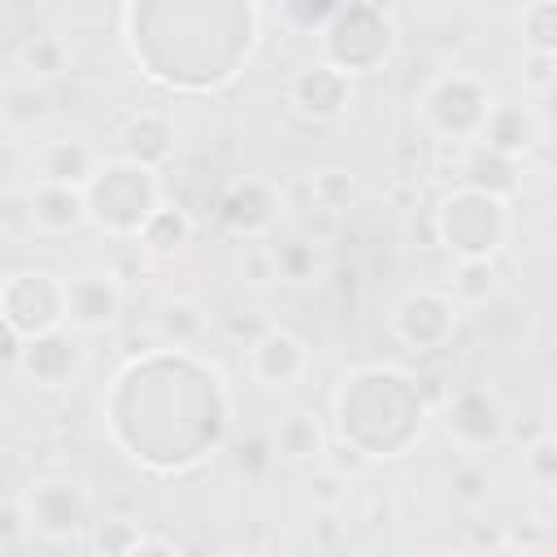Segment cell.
I'll list each match as a JSON object with an SVG mask.
<instances>
[{"label": "cell", "instance_id": "cell-1", "mask_svg": "<svg viewBox=\"0 0 557 557\" xmlns=\"http://www.w3.org/2000/svg\"><path fill=\"white\" fill-rule=\"evenodd\" d=\"M83 205H87V222H96L100 231L117 235V239H135L139 226L152 218V209L161 205V183L157 170L135 165L126 157L100 161L96 174L83 187Z\"/></svg>", "mask_w": 557, "mask_h": 557}, {"label": "cell", "instance_id": "cell-2", "mask_svg": "<svg viewBox=\"0 0 557 557\" xmlns=\"http://www.w3.org/2000/svg\"><path fill=\"white\" fill-rule=\"evenodd\" d=\"M509 222H513L509 200L474 187H457L435 209V239L457 261H492L509 239Z\"/></svg>", "mask_w": 557, "mask_h": 557}, {"label": "cell", "instance_id": "cell-3", "mask_svg": "<svg viewBox=\"0 0 557 557\" xmlns=\"http://www.w3.org/2000/svg\"><path fill=\"white\" fill-rule=\"evenodd\" d=\"M492 104H496L492 87L470 70H444L418 96V113H422L426 131L440 135V139H457V144L479 139L483 117H487Z\"/></svg>", "mask_w": 557, "mask_h": 557}, {"label": "cell", "instance_id": "cell-4", "mask_svg": "<svg viewBox=\"0 0 557 557\" xmlns=\"http://www.w3.org/2000/svg\"><path fill=\"white\" fill-rule=\"evenodd\" d=\"M396 48V22L379 9V4H348L335 9L326 30H322V52L326 65H335L339 74H357V70H374L379 61H387Z\"/></svg>", "mask_w": 557, "mask_h": 557}, {"label": "cell", "instance_id": "cell-5", "mask_svg": "<svg viewBox=\"0 0 557 557\" xmlns=\"http://www.w3.org/2000/svg\"><path fill=\"white\" fill-rule=\"evenodd\" d=\"M0 318L17 331V339H35L44 331L65 326V278L48 270L9 274L0 287Z\"/></svg>", "mask_w": 557, "mask_h": 557}, {"label": "cell", "instance_id": "cell-6", "mask_svg": "<svg viewBox=\"0 0 557 557\" xmlns=\"http://www.w3.org/2000/svg\"><path fill=\"white\" fill-rule=\"evenodd\" d=\"M22 509H26V522L35 535L52 540V544H74L91 518V500H87V487L78 479H65V474H44L26 487L22 496Z\"/></svg>", "mask_w": 557, "mask_h": 557}, {"label": "cell", "instance_id": "cell-7", "mask_svg": "<svg viewBox=\"0 0 557 557\" xmlns=\"http://www.w3.org/2000/svg\"><path fill=\"white\" fill-rule=\"evenodd\" d=\"M457 318H461V305L448 296V292H435V287H418V292H405L396 305H392V335L413 348V352H440L453 331H457Z\"/></svg>", "mask_w": 557, "mask_h": 557}, {"label": "cell", "instance_id": "cell-8", "mask_svg": "<svg viewBox=\"0 0 557 557\" xmlns=\"http://www.w3.org/2000/svg\"><path fill=\"white\" fill-rule=\"evenodd\" d=\"M248 374L270 387V392H287L309 374V348L300 335H292L287 326H261L248 339Z\"/></svg>", "mask_w": 557, "mask_h": 557}, {"label": "cell", "instance_id": "cell-9", "mask_svg": "<svg viewBox=\"0 0 557 557\" xmlns=\"http://www.w3.org/2000/svg\"><path fill=\"white\" fill-rule=\"evenodd\" d=\"M444 431L457 448L483 453L505 440V409L483 387H457L444 405Z\"/></svg>", "mask_w": 557, "mask_h": 557}, {"label": "cell", "instance_id": "cell-10", "mask_svg": "<svg viewBox=\"0 0 557 557\" xmlns=\"http://www.w3.org/2000/svg\"><path fill=\"white\" fill-rule=\"evenodd\" d=\"M122 313V283L109 270H83L65 278V322L74 331H109Z\"/></svg>", "mask_w": 557, "mask_h": 557}, {"label": "cell", "instance_id": "cell-11", "mask_svg": "<svg viewBox=\"0 0 557 557\" xmlns=\"http://www.w3.org/2000/svg\"><path fill=\"white\" fill-rule=\"evenodd\" d=\"M283 213V196L274 183L265 178H235L226 191H222V205H218V218L231 235H244V239H257L265 235Z\"/></svg>", "mask_w": 557, "mask_h": 557}, {"label": "cell", "instance_id": "cell-12", "mask_svg": "<svg viewBox=\"0 0 557 557\" xmlns=\"http://www.w3.org/2000/svg\"><path fill=\"white\" fill-rule=\"evenodd\" d=\"M287 100H292L296 113H305V117H313V122H331V117H339V113L348 109V100H352V78L339 74L335 65L318 61V65H305V70H296V74L287 78Z\"/></svg>", "mask_w": 557, "mask_h": 557}, {"label": "cell", "instance_id": "cell-13", "mask_svg": "<svg viewBox=\"0 0 557 557\" xmlns=\"http://www.w3.org/2000/svg\"><path fill=\"white\" fill-rule=\"evenodd\" d=\"M17 366L26 370V379H35L39 387L48 392H61L70 387V379L78 374V344L70 331H44L35 339H22V357Z\"/></svg>", "mask_w": 557, "mask_h": 557}, {"label": "cell", "instance_id": "cell-14", "mask_svg": "<svg viewBox=\"0 0 557 557\" xmlns=\"http://www.w3.org/2000/svg\"><path fill=\"white\" fill-rule=\"evenodd\" d=\"M535 139H540V113H535L531 104H522V100H496V104L487 109L483 131H479L474 144H483V148H492V152L518 161L522 152L535 148Z\"/></svg>", "mask_w": 557, "mask_h": 557}, {"label": "cell", "instance_id": "cell-15", "mask_svg": "<svg viewBox=\"0 0 557 557\" xmlns=\"http://www.w3.org/2000/svg\"><path fill=\"white\" fill-rule=\"evenodd\" d=\"M35 183H52V187H87V178L96 174V165H100V157H96V148L91 144H83V139H48V144H39V152H35Z\"/></svg>", "mask_w": 557, "mask_h": 557}, {"label": "cell", "instance_id": "cell-16", "mask_svg": "<svg viewBox=\"0 0 557 557\" xmlns=\"http://www.w3.org/2000/svg\"><path fill=\"white\" fill-rule=\"evenodd\" d=\"M26 213L30 231L39 235H65L87 222V205L78 187H52V183H30L26 187Z\"/></svg>", "mask_w": 557, "mask_h": 557}, {"label": "cell", "instance_id": "cell-17", "mask_svg": "<svg viewBox=\"0 0 557 557\" xmlns=\"http://www.w3.org/2000/svg\"><path fill=\"white\" fill-rule=\"evenodd\" d=\"M170 152H174V122H170L165 113L144 109V113H135V117L122 126V157H126V161L157 170Z\"/></svg>", "mask_w": 557, "mask_h": 557}, {"label": "cell", "instance_id": "cell-18", "mask_svg": "<svg viewBox=\"0 0 557 557\" xmlns=\"http://www.w3.org/2000/svg\"><path fill=\"white\" fill-rule=\"evenodd\" d=\"M152 331H157V339H161L165 348L187 352V348H196V344L205 339L209 313H205L191 296H165V300L157 305V313H152Z\"/></svg>", "mask_w": 557, "mask_h": 557}, {"label": "cell", "instance_id": "cell-19", "mask_svg": "<svg viewBox=\"0 0 557 557\" xmlns=\"http://www.w3.org/2000/svg\"><path fill=\"white\" fill-rule=\"evenodd\" d=\"M270 453L283 457V461H318L326 453V431L309 409H292L274 422Z\"/></svg>", "mask_w": 557, "mask_h": 557}, {"label": "cell", "instance_id": "cell-20", "mask_svg": "<svg viewBox=\"0 0 557 557\" xmlns=\"http://www.w3.org/2000/svg\"><path fill=\"white\" fill-rule=\"evenodd\" d=\"M461 174H466V187L474 191H487V196H500L509 200V191L518 187V174H513V161L483 148V144H470L466 161H461Z\"/></svg>", "mask_w": 557, "mask_h": 557}, {"label": "cell", "instance_id": "cell-21", "mask_svg": "<svg viewBox=\"0 0 557 557\" xmlns=\"http://www.w3.org/2000/svg\"><path fill=\"white\" fill-rule=\"evenodd\" d=\"M17 61H22V70H26V78L44 87L48 78H61V74L70 70V44H65L61 35H52V30H44V35H30V39L22 44V52H17Z\"/></svg>", "mask_w": 557, "mask_h": 557}, {"label": "cell", "instance_id": "cell-22", "mask_svg": "<svg viewBox=\"0 0 557 557\" xmlns=\"http://www.w3.org/2000/svg\"><path fill=\"white\" fill-rule=\"evenodd\" d=\"M187 235H191V218H187L178 205H157L152 218L139 226L135 239H139L148 252L165 257V252H178V248L187 244Z\"/></svg>", "mask_w": 557, "mask_h": 557}, {"label": "cell", "instance_id": "cell-23", "mask_svg": "<svg viewBox=\"0 0 557 557\" xmlns=\"http://www.w3.org/2000/svg\"><path fill=\"white\" fill-rule=\"evenodd\" d=\"M505 292V278L496 270V257L492 261H457V274H453V300L457 305H487Z\"/></svg>", "mask_w": 557, "mask_h": 557}, {"label": "cell", "instance_id": "cell-24", "mask_svg": "<svg viewBox=\"0 0 557 557\" xmlns=\"http://www.w3.org/2000/svg\"><path fill=\"white\" fill-rule=\"evenodd\" d=\"M52 113V96H48V87H39V83H13V87H4V117L13 122V126H35V122H44Z\"/></svg>", "mask_w": 557, "mask_h": 557}, {"label": "cell", "instance_id": "cell-25", "mask_svg": "<svg viewBox=\"0 0 557 557\" xmlns=\"http://www.w3.org/2000/svg\"><path fill=\"white\" fill-rule=\"evenodd\" d=\"M522 30H527V44L531 52H553L557 48V4L553 0H535L522 9Z\"/></svg>", "mask_w": 557, "mask_h": 557}, {"label": "cell", "instance_id": "cell-26", "mask_svg": "<svg viewBox=\"0 0 557 557\" xmlns=\"http://www.w3.org/2000/svg\"><path fill=\"white\" fill-rule=\"evenodd\" d=\"M309 191H313V200H318L322 209L339 213V209H348V205H352V196H357V183H352L344 170H322V174H313Z\"/></svg>", "mask_w": 557, "mask_h": 557}, {"label": "cell", "instance_id": "cell-27", "mask_svg": "<svg viewBox=\"0 0 557 557\" xmlns=\"http://www.w3.org/2000/svg\"><path fill=\"white\" fill-rule=\"evenodd\" d=\"M30 535V522H26V509H22V496H0V557L17 553Z\"/></svg>", "mask_w": 557, "mask_h": 557}, {"label": "cell", "instance_id": "cell-28", "mask_svg": "<svg viewBox=\"0 0 557 557\" xmlns=\"http://www.w3.org/2000/svg\"><path fill=\"white\" fill-rule=\"evenodd\" d=\"M139 540H144V531H139L135 522H126V518H109V522L96 531V548H100L104 557H131V553L139 548Z\"/></svg>", "mask_w": 557, "mask_h": 557}, {"label": "cell", "instance_id": "cell-29", "mask_svg": "<svg viewBox=\"0 0 557 557\" xmlns=\"http://www.w3.org/2000/svg\"><path fill=\"white\" fill-rule=\"evenodd\" d=\"M522 466H527V474H531L535 487H548V483L557 479V440L544 431V435L522 453Z\"/></svg>", "mask_w": 557, "mask_h": 557}, {"label": "cell", "instance_id": "cell-30", "mask_svg": "<svg viewBox=\"0 0 557 557\" xmlns=\"http://www.w3.org/2000/svg\"><path fill=\"white\" fill-rule=\"evenodd\" d=\"M487 492H492V479H487V470L479 466V461H461L457 470H453V496L461 500V505H483L487 500Z\"/></svg>", "mask_w": 557, "mask_h": 557}, {"label": "cell", "instance_id": "cell-31", "mask_svg": "<svg viewBox=\"0 0 557 557\" xmlns=\"http://www.w3.org/2000/svg\"><path fill=\"white\" fill-rule=\"evenodd\" d=\"M309 265H313V257H309V248H300V244H292V248H278V252H274V270H278L283 278H305V274H309Z\"/></svg>", "mask_w": 557, "mask_h": 557}, {"label": "cell", "instance_id": "cell-32", "mask_svg": "<svg viewBox=\"0 0 557 557\" xmlns=\"http://www.w3.org/2000/svg\"><path fill=\"white\" fill-rule=\"evenodd\" d=\"M527 87H535V91H548L553 87V52H531L527 57Z\"/></svg>", "mask_w": 557, "mask_h": 557}, {"label": "cell", "instance_id": "cell-33", "mask_svg": "<svg viewBox=\"0 0 557 557\" xmlns=\"http://www.w3.org/2000/svg\"><path fill=\"white\" fill-rule=\"evenodd\" d=\"M17 357H22V339H17V331L0 318V374H4V370H13V366H17Z\"/></svg>", "mask_w": 557, "mask_h": 557}, {"label": "cell", "instance_id": "cell-34", "mask_svg": "<svg viewBox=\"0 0 557 557\" xmlns=\"http://www.w3.org/2000/svg\"><path fill=\"white\" fill-rule=\"evenodd\" d=\"M131 557H178V553H174L165 540H157V535L148 540V535H144V540H139V548H135Z\"/></svg>", "mask_w": 557, "mask_h": 557}, {"label": "cell", "instance_id": "cell-35", "mask_svg": "<svg viewBox=\"0 0 557 557\" xmlns=\"http://www.w3.org/2000/svg\"><path fill=\"white\" fill-rule=\"evenodd\" d=\"M13 174V148H9V139L0 135V183Z\"/></svg>", "mask_w": 557, "mask_h": 557}, {"label": "cell", "instance_id": "cell-36", "mask_svg": "<svg viewBox=\"0 0 557 557\" xmlns=\"http://www.w3.org/2000/svg\"><path fill=\"white\" fill-rule=\"evenodd\" d=\"M426 557H466V553H461V548H431Z\"/></svg>", "mask_w": 557, "mask_h": 557}, {"label": "cell", "instance_id": "cell-37", "mask_svg": "<svg viewBox=\"0 0 557 557\" xmlns=\"http://www.w3.org/2000/svg\"><path fill=\"white\" fill-rule=\"evenodd\" d=\"M218 557H252V553H248V548H222Z\"/></svg>", "mask_w": 557, "mask_h": 557}, {"label": "cell", "instance_id": "cell-38", "mask_svg": "<svg viewBox=\"0 0 557 557\" xmlns=\"http://www.w3.org/2000/svg\"><path fill=\"white\" fill-rule=\"evenodd\" d=\"M0 287H4V274H0Z\"/></svg>", "mask_w": 557, "mask_h": 557}]
</instances>
